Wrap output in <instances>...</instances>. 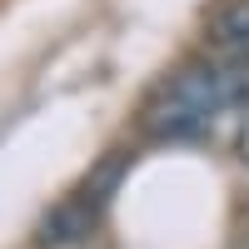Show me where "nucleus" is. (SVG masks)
<instances>
[{"label": "nucleus", "instance_id": "1", "mask_svg": "<svg viewBox=\"0 0 249 249\" xmlns=\"http://www.w3.org/2000/svg\"><path fill=\"white\" fill-rule=\"evenodd\" d=\"M234 105H249V55H214L164 80L144 110V124L160 140H195Z\"/></svg>", "mask_w": 249, "mask_h": 249}, {"label": "nucleus", "instance_id": "2", "mask_svg": "<svg viewBox=\"0 0 249 249\" xmlns=\"http://www.w3.org/2000/svg\"><path fill=\"white\" fill-rule=\"evenodd\" d=\"M90 230H95L90 195L85 199H65V204H55V210L45 214V224H40V244H45V249H70L80 239H90Z\"/></svg>", "mask_w": 249, "mask_h": 249}, {"label": "nucleus", "instance_id": "3", "mask_svg": "<svg viewBox=\"0 0 249 249\" xmlns=\"http://www.w3.org/2000/svg\"><path fill=\"white\" fill-rule=\"evenodd\" d=\"M210 45L219 55H249V0H224L210 15Z\"/></svg>", "mask_w": 249, "mask_h": 249}, {"label": "nucleus", "instance_id": "4", "mask_svg": "<svg viewBox=\"0 0 249 249\" xmlns=\"http://www.w3.org/2000/svg\"><path fill=\"white\" fill-rule=\"evenodd\" d=\"M234 160H239L244 170H249V115L239 120V130H234Z\"/></svg>", "mask_w": 249, "mask_h": 249}]
</instances>
